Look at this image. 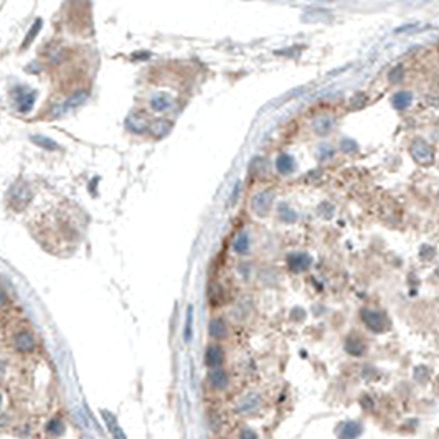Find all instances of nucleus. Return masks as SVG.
<instances>
[{"mask_svg": "<svg viewBox=\"0 0 439 439\" xmlns=\"http://www.w3.org/2000/svg\"><path fill=\"white\" fill-rule=\"evenodd\" d=\"M12 96L15 98L17 109L18 112H22V114H28L37 101V91L30 89L28 86H23V84L15 86V88L12 89Z\"/></svg>", "mask_w": 439, "mask_h": 439, "instance_id": "f257e3e1", "label": "nucleus"}, {"mask_svg": "<svg viewBox=\"0 0 439 439\" xmlns=\"http://www.w3.org/2000/svg\"><path fill=\"white\" fill-rule=\"evenodd\" d=\"M32 189L26 182H18L12 187V192L9 195V202L12 208L15 211H22L26 205L32 202Z\"/></svg>", "mask_w": 439, "mask_h": 439, "instance_id": "f03ea898", "label": "nucleus"}, {"mask_svg": "<svg viewBox=\"0 0 439 439\" xmlns=\"http://www.w3.org/2000/svg\"><path fill=\"white\" fill-rule=\"evenodd\" d=\"M12 343L18 354H32L37 349V338L33 335V332L28 329H20L18 332H15Z\"/></svg>", "mask_w": 439, "mask_h": 439, "instance_id": "7ed1b4c3", "label": "nucleus"}, {"mask_svg": "<svg viewBox=\"0 0 439 439\" xmlns=\"http://www.w3.org/2000/svg\"><path fill=\"white\" fill-rule=\"evenodd\" d=\"M411 155H413V159L418 164L428 165V164L433 162L434 152L426 141H423V139H416L413 145H411Z\"/></svg>", "mask_w": 439, "mask_h": 439, "instance_id": "20e7f679", "label": "nucleus"}, {"mask_svg": "<svg viewBox=\"0 0 439 439\" xmlns=\"http://www.w3.org/2000/svg\"><path fill=\"white\" fill-rule=\"evenodd\" d=\"M272 200H274L272 192H269V190L259 192V194L253 198V210H255V213L264 216L269 211L271 205H272Z\"/></svg>", "mask_w": 439, "mask_h": 439, "instance_id": "39448f33", "label": "nucleus"}, {"mask_svg": "<svg viewBox=\"0 0 439 439\" xmlns=\"http://www.w3.org/2000/svg\"><path fill=\"white\" fill-rule=\"evenodd\" d=\"M362 317H363V322L367 324V327L370 330H375V332H383L387 329V321L385 317L377 310H370V309H365L362 312Z\"/></svg>", "mask_w": 439, "mask_h": 439, "instance_id": "423d86ee", "label": "nucleus"}, {"mask_svg": "<svg viewBox=\"0 0 439 439\" xmlns=\"http://www.w3.org/2000/svg\"><path fill=\"white\" fill-rule=\"evenodd\" d=\"M88 96H89V92L86 91V89H78V91H75V92H73V95L63 103V106L59 108L58 112H59V114H63V112H66L68 109L78 108L79 104H83L86 99H88Z\"/></svg>", "mask_w": 439, "mask_h": 439, "instance_id": "0eeeda50", "label": "nucleus"}, {"mask_svg": "<svg viewBox=\"0 0 439 439\" xmlns=\"http://www.w3.org/2000/svg\"><path fill=\"white\" fill-rule=\"evenodd\" d=\"M288 266L296 272L305 271L310 266V258L304 253H294V255L288 256Z\"/></svg>", "mask_w": 439, "mask_h": 439, "instance_id": "6e6552de", "label": "nucleus"}, {"mask_svg": "<svg viewBox=\"0 0 439 439\" xmlns=\"http://www.w3.org/2000/svg\"><path fill=\"white\" fill-rule=\"evenodd\" d=\"M312 129H314L317 134L327 136L332 132V129H334V119L329 116H319L314 119V122H312Z\"/></svg>", "mask_w": 439, "mask_h": 439, "instance_id": "1a4fd4ad", "label": "nucleus"}, {"mask_svg": "<svg viewBox=\"0 0 439 439\" xmlns=\"http://www.w3.org/2000/svg\"><path fill=\"white\" fill-rule=\"evenodd\" d=\"M205 360H207V365L210 367H216V365L223 363L225 360V354L220 345H210L207 349V354H205Z\"/></svg>", "mask_w": 439, "mask_h": 439, "instance_id": "9d476101", "label": "nucleus"}, {"mask_svg": "<svg viewBox=\"0 0 439 439\" xmlns=\"http://www.w3.org/2000/svg\"><path fill=\"white\" fill-rule=\"evenodd\" d=\"M42 26H43V20H42V18H37L35 22L32 23L30 30L26 32V35H25V38H23V42H22V45H20V50L28 48V46H30L33 42H35L37 35L40 33V30H42Z\"/></svg>", "mask_w": 439, "mask_h": 439, "instance_id": "9b49d317", "label": "nucleus"}, {"mask_svg": "<svg viewBox=\"0 0 439 439\" xmlns=\"http://www.w3.org/2000/svg\"><path fill=\"white\" fill-rule=\"evenodd\" d=\"M30 141L35 144V145H38V147H42V149H45V150H50V152H56V150L61 149V147L58 145L56 141H53V139L46 137V136L35 134V136L30 137Z\"/></svg>", "mask_w": 439, "mask_h": 439, "instance_id": "f8f14e48", "label": "nucleus"}, {"mask_svg": "<svg viewBox=\"0 0 439 439\" xmlns=\"http://www.w3.org/2000/svg\"><path fill=\"white\" fill-rule=\"evenodd\" d=\"M411 101H413V95H411L410 91H400V92H396V95L393 96V99H391V103H393L395 109H406L408 106L411 104Z\"/></svg>", "mask_w": 439, "mask_h": 439, "instance_id": "ddd939ff", "label": "nucleus"}, {"mask_svg": "<svg viewBox=\"0 0 439 439\" xmlns=\"http://www.w3.org/2000/svg\"><path fill=\"white\" fill-rule=\"evenodd\" d=\"M276 167H277L279 172H281V174H291V172L294 170V167H296V162H294V159H292L291 155L281 154L277 157V161H276Z\"/></svg>", "mask_w": 439, "mask_h": 439, "instance_id": "4468645a", "label": "nucleus"}, {"mask_svg": "<svg viewBox=\"0 0 439 439\" xmlns=\"http://www.w3.org/2000/svg\"><path fill=\"white\" fill-rule=\"evenodd\" d=\"M172 106V99L167 95H157L150 99V108L157 111V112H164L167 111Z\"/></svg>", "mask_w": 439, "mask_h": 439, "instance_id": "2eb2a0df", "label": "nucleus"}, {"mask_svg": "<svg viewBox=\"0 0 439 439\" xmlns=\"http://www.w3.org/2000/svg\"><path fill=\"white\" fill-rule=\"evenodd\" d=\"M147 129H149L154 136L162 137V136H165V134H167V132L172 129V124H170L169 121H165V119H159V121L150 122Z\"/></svg>", "mask_w": 439, "mask_h": 439, "instance_id": "dca6fc26", "label": "nucleus"}, {"mask_svg": "<svg viewBox=\"0 0 439 439\" xmlns=\"http://www.w3.org/2000/svg\"><path fill=\"white\" fill-rule=\"evenodd\" d=\"M208 380L211 383V387L218 388V390H223L226 385H228V377L223 370H213L208 377Z\"/></svg>", "mask_w": 439, "mask_h": 439, "instance_id": "f3484780", "label": "nucleus"}, {"mask_svg": "<svg viewBox=\"0 0 439 439\" xmlns=\"http://www.w3.org/2000/svg\"><path fill=\"white\" fill-rule=\"evenodd\" d=\"M126 124H128V128L132 132H144L145 129L149 128V122L145 121V119H142V116H136V114L129 116L128 121H126Z\"/></svg>", "mask_w": 439, "mask_h": 439, "instance_id": "a211bd4d", "label": "nucleus"}, {"mask_svg": "<svg viewBox=\"0 0 439 439\" xmlns=\"http://www.w3.org/2000/svg\"><path fill=\"white\" fill-rule=\"evenodd\" d=\"M233 249H235L238 255H246L249 251V236L246 233H239L236 239L233 241Z\"/></svg>", "mask_w": 439, "mask_h": 439, "instance_id": "6ab92c4d", "label": "nucleus"}, {"mask_svg": "<svg viewBox=\"0 0 439 439\" xmlns=\"http://www.w3.org/2000/svg\"><path fill=\"white\" fill-rule=\"evenodd\" d=\"M347 352L352 355H362L363 350H365V343L362 342L360 337L357 335H352L350 338H347Z\"/></svg>", "mask_w": 439, "mask_h": 439, "instance_id": "aec40b11", "label": "nucleus"}, {"mask_svg": "<svg viewBox=\"0 0 439 439\" xmlns=\"http://www.w3.org/2000/svg\"><path fill=\"white\" fill-rule=\"evenodd\" d=\"M210 334L216 338H223L228 334V327H226L223 319H213V321L210 322Z\"/></svg>", "mask_w": 439, "mask_h": 439, "instance_id": "412c9836", "label": "nucleus"}, {"mask_svg": "<svg viewBox=\"0 0 439 439\" xmlns=\"http://www.w3.org/2000/svg\"><path fill=\"white\" fill-rule=\"evenodd\" d=\"M46 433L53 437H58L65 433V424L59 418H51V420L46 423Z\"/></svg>", "mask_w": 439, "mask_h": 439, "instance_id": "4be33fe9", "label": "nucleus"}, {"mask_svg": "<svg viewBox=\"0 0 439 439\" xmlns=\"http://www.w3.org/2000/svg\"><path fill=\"white\" fill-rule=\"evenodd\" d=\"M279 213H281V218L284 220V222H288V223L296 222V218H297V215L294 213V211H292L289 207H286V205H281V208H279Z\"/></svg>", "mask_w": 439, "mask_h": 439, "instance_id": "5701e85b", "label": "nucleus"}, {"mask_svg": "<svg viewBox=\"0 0 439 439\" xmlns=\"http://www.w3.org/2000/svg\"><path fill=\"white\" fill-rule=\"evenodd\" d=\"M358 433H360V428L357 426V424H347V426L343 428V433H342V439H354L355 436H358Z\"/></svg>", "mask_w": 439, "mask_h": 439, "instance_id": "b1692460", "label": "nucleus"}, {"mask_svg": "<svg viewBox=\"0 0 439 439\" xmlns=\"http://www.w3.org/2000/svg\"><path fill=\"white\" fill-rule=\"evenodd\" d=\"M388 78H390V81H391V83H398V81H401V78H403V66H401V65L395 66V68L388 73Z\"/></svg>", "mask_w": 439, "mask_h": 439, "instance_id": "393cba45", "label": "nucleus"}, {"mask_svg": "<svg viewBox=\"0 0 439 439\" xmlns=\"http://www.w3.org/2000/svg\"><path fill=\"white\" fill-rule=\"evenodd\" d=\"M342 150L352 154V152H357V150H358V145H357L354 141H349V139H345V141H342Z\"/></svg>", "mask_w": 439, "mask_h": 439, "instance_id": "a878e982", "label": "nucleus"}, {"mask_svg": "<svg viewBox=\"0 0 439 439\" xmlns=\"http://www.w3.org/2000/svg\"><path fill=\"white\" fill-rule=\"evenodd\" d=\"M7 302H9V292H7V289L4 288V284L0 283V307L5 305Z\"/></svg>", "mask_w": 439, "mask_h": 439, "instance_id": "bb28decb", "label": "nucleus"}, {"mask_svg": "<svg viewBox=\"0 0 439 439\" xmlns=\"http://www.w3.org/2000/svg\"><path fill=\"white\" fill-rule=\"evenodd\" d=\"M319 154L322 155L321 159H329V157H332V154H334V150H332V147H327V145H322L321 150H319Z\"/></svg>", "mask_w": 439, "mask_h": 439, "instance_id": "cd10ccee", "label": "nucleus"}, {"mask_svg": "<svg viewBox=\"0 0 439 439\" xmlns=\"http://www.w3.org/2000/svg\"><path fill=\"white\" fill-rule=\"evenodd\" d=\"M255 404H256V400H255V398H248V400L244 401V406H243V410H244V411L253 410V408H255Z\"/></svg>", "mask_w": 439, "mask_h": 439, "instance_id": "c85d7f7f", "label": "nucleus"}, {"mask_svg": "<svg viewBox=\"0 0 439 439\" xmlns=\"http://www.w3.org/2000/svg\"><path fill=\"white\" fill-rule=\"evenodd\" d=\"M241 439H258V437H256V434L253 433L251 429H244L241 433Z\"/></svg>", "mask_w": 439, "mask_h": 439, "instance_id": "c756f323", "label": "nucleus"}, {"mask_svg": "<svg viewBox=\"0 0 439 439\" xmlns=\"http://www.w3.org/2000/svg\"><path fill=\"white\" fill-rule=\"evenodd\" d=\"M7 373V362L5 360H0V380L5 377Z\"/></svg>", "mask_w": 439, "mask_h": 439, "instance_id": "7c9ffc66", "label": "nucleus"}, {"mask_svg": "<svg viewBox=\"0 0 439 439\" xmlns=\"http://www.w3.org/2000/svg\"><path fill=\"white\" fill-rule=\"evenodd\" d=\"M238 192H239V185H236V187H235V192H233V203H235V200H236Z\"/></svg>", "mask_w": 439, "mask_h": 439, "instance_id": "2f4dec72", "label": "nucleus"}, {"mask_svg": "<svg viewBox=\"0 0 439 439\" xmlns=\"http://www.w3.org/2000/svg\"><path fill=\"white\" fill-rule=\"evenodd\" d=\"M2 404H4V395L0 393V410H2Z\"/></svg>", "mask_w": 439, "mask_h": 439, "instance_id": "473e14b6", "label": "nucleus"}]
</instances>
